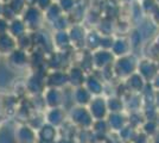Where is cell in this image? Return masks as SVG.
<instances>
[{"instance_id":"obj_3","label":"cell","mask_w":159,"mask_h":143,"mask_svg":"<svg viewBox=\"0 0 159 143\" xmlns=\"http://www.w3.org/2000/svg\"><path fill=\"white\" fill-rule=\"evenodd\" d=\"M55 143H76L73 140V137H58Z\"/></svg>"},{"instance_id":"obj_2","label":"cell","mask_w":159,"mask_h":143,"mask_svg":"<svg viewBox=\"0 0 159 143\" xmlns=\"http://www.w3.org/2000/svg\"><path fill=\"white\" fill-rule=\"evenodd\" d=\"M37 138H38V141H42V142L55 143L58 137H57V134H56V129L53 126L47 125V126H43L40 129V131L37 135Z\"/></svg>"},{"instance_id":"obj_4","label":"cell","mask_w":159,"mask_h":143,"mask_svg":"<svg viewBox=\"0 0 159 143\" xmlns=\"http://www.w3.org/2000/svg\"><path fill=\"white\" fill-rule=\"evenodd\" d=\"M37 143H48V142H42V141H37Z\"/></svg>"},{"instance_id":"obj_1","label":"cell","mask_w":159,"mask_h":143,"mask_svg":"<svg viewBox=\"0 0 159 143\" xmlns=\"http://www.w3.org/2000/svg\"><path fill=\"white\" fill-rule=\"evenodd\" d=\"M14 138H16L17 143H37V141H38L37 134L27 126H24V128H20L17 130Z\"/></svg>"}]
</instances>
